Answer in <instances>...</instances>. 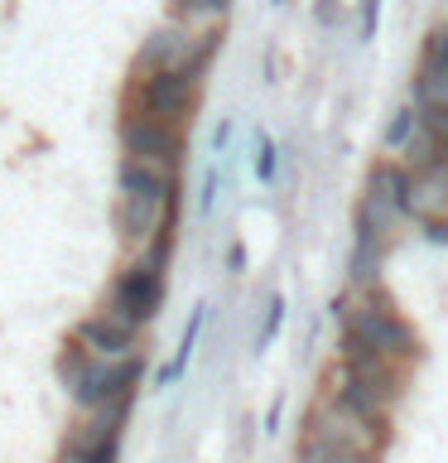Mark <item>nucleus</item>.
I'll return each instance as SVG.
<instances>
[{
  "label": "nucleus",
  "instance_id": "obj_1",
  "mask_svg": "<svg viewBox=\"0 0 448 463\" xmlns=\"http://www.w3.org/2000/svg\"><path fill=\"white\" fill-rule=\"evenodd\" d=\"M173 222H179V179L150 165H135V159H121L116 165V203H111V227L121 246L145 251Z\"/></svg>",
  "mask_w": 448,
  "mask_h": 463
},
{
  "label": "nucleus",
  "instance_id": "obj_2",
  "mask_svg": "<svg viewBox=\"0 0 448 463\" xmlns=\"http://www.w3.org/2000/svg\"><path fill=\"white\" fill-rule=\"evenodd\" d=\"M338 309V324H342V338L347 347H361V353H376L386 362H396V367H419L425 362V338H419V328L410 318L400 314V304L386 295H347L332 304Z\"/></svg>",
  "mask_w": 448,
  "mask_h": 463
},
{
  "label": "nucleus",
  "instance_id": "obj_3",
  "mask_svg": "<svg viewBox=\"0 0 448 463\" xmlns=\"http://www.w3.org/2000/svg\"><path fill=\"white\" fill-rule=\"evenodd\" d=\"M53 372H58V382H63V391H68V401H72L78 415L82 411H101V405H121V401L135 405L140 382H145V353L130 357V362H97L87 347H78L68 338L63 347H58Z\"/></svg>",
  "mask_w": 448,
  "mask_h": 463
},
{
  "label": "nucleus",
  "instance_id": "obj_4",
  "mask_svg": "<svg viewBox=\"0 0 448 463\" xmlns=\"http://www.w3.org/2000/svg\"><path fill=\"white\" fill-rule=\"evenodd\" d=\"M405 184H410V169L400 159H371L367 179H361V194H357V208H352V237H367V241H381L390 246L396 232L410 222L405 213Z\"/></svg>",
  "mask_w": 448,
  "mask_h": 463
},
{
  "label": "nucleus",
  "instance_id": "obj_5",
  "mask_svg": "<svg viewBox=\"0 0 448 463\" xmlns=\"http://www.w3.org/2000/svg\"><path fill=\"white\" fill-rule=\"evenodd\" d=\"M299 439L303 444H318V449H338V454L386 458V449H390V420H367V415L347 411L342 401L323 396V401L309 405Z\"/></svg>",
  "mask_w": 448,
  "mask_h": 463
},
{
  "label": "nucleus",
  "instance_id": "obj_6",
  "mask_svg": "<svg viewBox=\"0 0 448 463\" xmlns=\"http://www.w3.org/2000/svg\"><path fill=\"white\" fill-rule=\"evenodd\" d=\"M164 295H169V270H154V266H145L140 256H130L126 266L111 275L101 314L116 318V324H126L130 333H145V324H154L159 309H164Z\"/></svg>",
  "mask_w": 448,
  "mask_h": 463
},
{
  "label": "nucleus",
  "instance_id": "obj_7",
  "mask_svg": "<svg viewBox=\"0 0 448 463\" xmlns=\"http://www.w3.org/2000/svg\"><path fill=\"white\" fill-rule=\"evenodd\" d=\"M217 49H222V34H193V29L164 20L140 39L135 72H193V78H202Z\"/></svg>",
  "mask_w": 448,
  "mask_h": 463
},
{
  "label": "nucleus",
  "instance_id": "obj_8",
  "mask_svg": "<svg viewBox=\"0 0 448 463\" xmlns=\"http://www.w3.org/2000/svg\"><path fill=\"white\" fill-rule=\"evenodd\" d=\"M116 136H121V159H135V165H150L159 174H173L179 179L183 169V126H169L159 121V116H145V111H121V121H116Z\"/></svg>",
  "mask_w": 448,
  "mask_h": 463
},
{
  "label": "nucleus",
  "instance_id": "obj_9",
  "mask_svg": "<svg viewBox=\"0 0 448 463\" xmlns=\"http://www.w3.org/2000/svg\"><path fill=\"white\" fill-rule=\"evenodd\" d=\"M198 92H202V78H193V72H135L126 107L159 116L169 126H188V116L198 107Z\"/></svg>",
  "mask_w": 448,
  "mask_h": 463
},
{
  "label": "nucleus",
  "instance_id": "obj_10",
  "mask_svg": "<svg viewBox=\"0 0 448 463\" xmlns=\"http://www.w3.org/2000/svg\"><path fill=\"white\" fill-rule=\"evenodd\" d=\"M130 411H135L130 401L101 405V411H82L68 425V434H63V444H58V449H78V454H97V458H121V439H126Z\"/></svg>",
  "mask_w": 448,
  "mask_h": 463
},
{
  "label": "nucleus",
  "instance_id": "obj_11",
  "mask_svg": "<svg viewBox=\"0 0 448 463\" xmlns=\"http://www.w3.org/2000/svg\"><path fill=\"white\" fill-rule=\"evenodd\" d=\"M72 343L87 347L97 362H130V357H140L145 347H140V333H130L126 324H116V318L107 314H87L78 318V328H72Z\"/></svg>",
  "mask_w": 448,
  "mask_h": 463
},
{
  "label": "nucleus",
  "instance_id": "obj_12",
  "mask_svg": "<svg viewBox=\"0 0 448 463\" xmlns=\"http://www.w3.org/2000/svg\"><path fill=\"white\" fill-rule=\"evenodd\" d=\"M405 213L410 222H448V159H434L425 169H410L405 184Z\"/></svg>",
  "mask_w": 448,
  "mask_h": 463
},
{
  "label": "nucleus",
  "instance_id": "obj_13",
  "mask_svg": "<svg viewBox=\"0 0 448 463\" xmlns=\"http://www.w3.org/2000/svg\"><path fill=\"white\" fill-rule=\"evenodd\" d=\"M208 318H212V304H198V309L188 314V324H183V333H179V347H173V357L154 372V386H159V391L179 386L183 376H188V367H193V353H198V338H202V328H208Z\"/></svg>",
  "mask_w": 448,
  "mask_h": 463
},
{
  "label": "nucleus",
  "instance_id": "obj_14",
  "mask_svg": "<svg viewBox=\"0 0 448 463\" xmlns=\"http://www.w3.org/2000/svg\"><path fill=\"white\" fill-rule=\"evenodd\" d=\"M386 251L390 246H381V241L352 237V260H347V289H352V295H381Z\"/></svg>",
  "mask_w": 448,
  "mask_h": 463
},
{
  "label": "nucleus",
  "instance_id": "obj_15",
  "mask_svg": "<svg viewBox=\"0 0 448 463\" xmlns=\"http://www.w3.org/2000/svg\"><path fill=\"white\" fill-rule=\"evenodd\" d=\"M169 20L193 34H222L231 20V0H169Z\"/></svg>",
  "mask_w": 448,
  "mask_h": 463
},
{
  "label": "nucleus",
  "instance_id": "obj_16",
  "mask_svg": "<svg viewBox=\"0 0 448 463\" xmlns=\"http://www.w3.org/2000/svg\"><path fill=\"white\" fill-rule=\"evenodd\" d=\"M410 101L419 111H448V68L419 53V68L410 78Z\"/></svg>",
  "mask_w": 448,
  "mask_h": 463
},
{
  "label": "nucleus",
  "instance_id": "obj_17",
  "mask_svg": "<svg viewBox=\"0 0 448 463\" xmlns=\"http://www.w3.org/2000/svg\"><path fill=\"white\" fill-rule=\"evenodd\" d=\"M419 126H425V111H419L415 101L396 107V111H390V121H386V130H381V155H386V159H400V155L415 145Z\"/></svg>",
  "mask_w": 448,
  "mask_h": 463
},
{
  "label": "nucleus",
  "instance_id": "obj_18",
  "mask_svg": "<svg viewBox=\"0 0 448 463\" xmlns=\"http://www.w3.org/2000/svg\"><path fill=\"white\" fill-rule=\"evenodd\" d=\"M251 174H256L266 188L280 179V145H275L266 130H256V136H251Z\"/></svg>",
  "mask_w": 448,
  "mask_h": 463
},
{
  "label": "nucleus",
  "instance_id": "obj_19",
  "mask_svg": "<svg viewBox=\"0 0 448 463\" xmlns=\"http://www.w3.org/2000/svg\"><path fill=\"white\" fill-rule=\"evenodd\" d=\"M285 318H289V304H285V295H270L266 299V318H260V328H256V338H251V353L260 357L266 347L280 338V328H285Z\"/></svg>",
  "mask_w": 448,
  "mask_h": 463
},
{
  "label": "nucleus",
  "instance_id": "obj_20",
  "mask_svg": "<svg viewBox=\"0 0 448 463\" xmlns=\"http://www.w3.org/2000/svg\"><path fill=\"white\" fill-rule=\"evenodd\" d=\"M217 198H222V165H208L202 169V184H198V203H193L202 222L217 213Z\"/></svg>",
  "mask_w": 448,
  "mask_h": 463
},
{
  "label": "nucleus",
  "instance_id": "obj_21",
  "mask_svg": "<svg viewBox=\"0 0 448 463\" xmlns=\"http://www.w3.org/2000/svg\"><path fill=\"white\" fill-rule=\"evenodd\" d=\"M294 463H381V458H361V454H338V449H318V444H294Z\"/></svg>",
  "mask_w": 448,
  "mask_h": 463
},
{
  "label": "nucleus",
  "instance_id": "obj_22",
  "mask_svg": "<svg viewBox=\"0 0 448 463\" xmlns=\"http://www.w3.org/2000/svg\"><path fill=\"white\" fill-rule=\"evenodd\" d=\"M419 53H425V58H434V63H443V68H448V20L429 29V34H425V49H419Z\"/></svg>",
  "mask_w": 448,
  "mask_h": 463
},
{
  "label": "nucleus",
  "instance_id": "obj_23",
  "mask_svg": "<svg viewBox=\"0 0 448 463\" xmlns=\"http://www.w3.org/2000/svg\"><path fill=\"white\" fill-rule=\"evenodd\" d=\"M357 20H361V43H371L376 29H381V0H357Z\"/></svg>",
  "mask_w": 448,
  "mask_h": 463
},
{
  "label": "nucleus",
  "instance_id": "obj_24",
  "mask_svg": "<svg viewBox=\"0 0 448 463\" xmlns=\"http://www.w3.org/2000/svg\"><path fill=\"white\" fill-rule=\"evenodd\" d=\"M231 136H237V121H231V116H222V121L212 126V155H227Z\"/></svg>",
  "mask_w": 448,
  "mask_h": 463
},
{
  "label": "nucleus",
  "instance_id": "obj_25",
  "mask_svg": "<svg viewBox=\"0 0 448 463\" xmlns=\"http://www.w3.org/2000/svg\"><path fill=\"white\" fill-rule=\"evenodd\" d=\"M425 130L448 150V111H425Z\"/></svg>",
  "mask_w": 448,
  "mask_h": 463
},
{
  "label": "nucleus",
  "instance_id": "obj_26",
  "mask_svg": "<svg viewBox=\"0 0 448 463\" xmlns=\"http://www.w3.org/2000/svg\"><path fill=\"white\" fill-rule=\"evenodd\" d=\"M280 420H285V391H280V396H270V411H266L260 434H280Z\"/></svg>",
  "mask_w": 448,
  "mask_h": 463
},
{
  "label": "nucleus",
  "instance_id": "obj_27",
  "mask_svg": "<svg viewBox=\"0 0 448 463\" xmlns=\"http://www.w3.org/2000/svg\"><path fill=\"white\" fill-rule=\"evenodd\" d=\"M53 463H116V458H97V454H78V449H58Z\"/></svg>",
  "mask_w": 448,
  "mask_h": 463
},
{
  "label": "nucleus",
  "instance_id": "obj_28",
  "mask_svg": "<svg viewBox=\"0 0 448 463\" xmlns=\"http://www.w3.org/2000/svg\"><path fill=\"white\" fill-rule=\"evenodd\" d=\"M419 232H425V241H429V246H448V222H425Z\"/></svg>",
  "mask_w": 448,
  "mask_h": 463
},
{
  "label": "nucleus",
  "instance_id": "obj_29",
  "mask_svg": "<svg viewBox=\"0 0 448 463\" xmlns=\"http://www.w3.org/2000/svg\"><path fill=\"white\" fill-rule=\"evenodd\" d=\"M227 270H231V275H241V270H246V246H241V241H231V246H227Z\"/></svg>",
  "mask_w": 448,
  "mask_h": 463
}]
</instances>
